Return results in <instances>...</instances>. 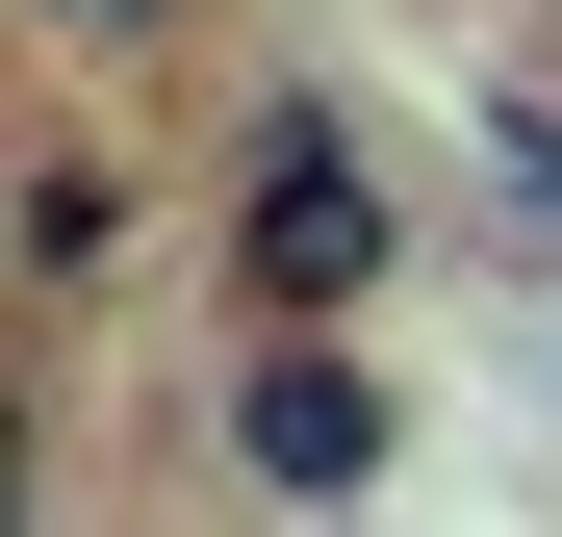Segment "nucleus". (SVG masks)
<instances>
[{
    "instance_id": "1",
    "label": "nucleus",
    "mask_w": 562,
    "mask_h": 537,
    "mask_svg": "<svg viewBox=\"0 0 562 537\" xmlns=\"http://www.w3.org/2000/svg\"><path fill=\"white\" fill-rule=\"evenodd\" d=\"M384 282H409V179L358 154L333 77H281L231 128V307H384Z\"/></svg>"
},
{
    "instance_id": "2",
    "label": "nucleus",
    "mask_w": 562,
    "mask_h": 537,
    "mask_svg": "<svg viewBox=\"0 0 562 537\" xmlns=\"http://www.w3.org/2000/svg\"><path fill=\"white\" fill-rule=\"evenodd\" d=\"M409 461V384L358 358V307H256V358H231V486H281V512H358Z\"/></svg>"
},
{
    "instance_id": "3",
    "label": "nucleus",
    "mask_w": 562,
    "mask_h": 537,
    "mask_svg": "<svg viewBox=\"0 0 562 537\" xmlns=\"http://www.w3.org/2000/svg\"><path fill=\"white\" fill-rule=\"evenodd\" d=\"M0 256H26V282H128V256H154V179H128L103 128L0 154Z\"/></svg>"
},
{
    "instance_id": "4",
    "label": "nucleus",
    "mask_w": 562,
    "mask_h": 537,
    "mask_svg": "<svg viewBox=\"0 0 562 537\" xmlns=\"http://www.w3.org/2000/svg\"><path fill=\"white\" fill-rule=\"evenodd\" d=\"M486 205H512V231H562V103H486Z\"/></svg>"
},
{
    "instance_id": "5",
    "label": "nucleus",
    "mask_w": 562,
    "mask_h": 537,
    "mask_svg": "<svg viewBox=\"0 0 562 537\" xmlns=\"http://www.w3.org/2000/svg\"><path fill=\"white\" fill-rule=\"evenodd\" d=\"M26 26H52V52H179L205 0H26Z\"/></svg>"
},
{
    "instance_id": "6",
    "label": "nucleus",
    "mask_w": 562,
    "mask_h": 537,
    "mask_svg": "<svg viewBox=\"0 0 562 537\" xmlns=\"http://www.w3.org/2000/svg\"><path fill=\"white\" fill-rule=\"evenodd\" d=\"M26 486H52V435H26V384H0V512H26Z\"/></svg>"
}]
</instances>
